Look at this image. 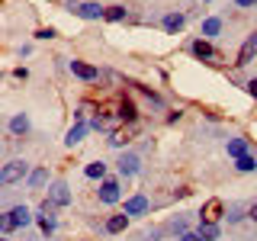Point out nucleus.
Wrapping results in <instances>:
<instances>
[{
    "instance_id": "obj_26",
    "label": "nucleus",
    "mask_w": 257,
    "mask_h": 241,
    "mask_svg": "<svg viewBox=\"0 0 257 241\" xmlns=\"http://www.w3.org/2000/svg\"><path fill=\"white\" fill-rule=\"evenodd\" d=\"M52 36H55V29H39L36 32V39H52Z\"/></svg>"
},
{
    "instance_id": "obj_3",
    "label": "nucleus",
    "mask_w": 257,
    "mask_h": 241,
    "mask_svg": "<svg viewBox=\"0 0 257 241\" xmlns=\"http://www.w3.org/2000/svg\"><path fill=\"white\" fill-rule=\"evenodd\" d=\"M222 215H225V203H222V199H209V203H203V212H199V219L215 225Z\"/></svg>"
},
{
    "instance_id": "obj_11",
    "label": "nucleus",
    "mask_w": 257,
    "mask_h": 241,
    "mask_svg": "<svg viewBox=\"0 0 257 241\" xmlns=\"http://www.w3.org/2000/svg\"><path fill=\"white\" fill-rule=\"evenodd\" d=\"M125 225H128V215L125 212L122 215H112V219H106V231H109V235H119Z\"/></svg>"
},
{
    "instance_id": "obj_21",
    "label": "nucleus",
    "mask_w": 257,
    "mask_h": 241,
    "mask_svg": "<svg viewBox=\"0 0 257 241\" xmlns=\"http://www.w3.org/2000/svg\"><path fill=\"white\" fill-rule=\"evenodd\" d=\"M106 20H109V23L125 20V7H109V10H106Z\"/></svg>"
},
{
    "instance_id": "obj_10",
    "label": "nucleus",
    "mask_w": 257,
    "mask_h": 241,
    "mask_svg": "<svg viewBox=\"0 0 257 241\" xmlns=\"http://www.w3.org/2000/svg\"><path fill=\"white\" fill-rule=\"evenodd\" d=\"M145 209H148V199H145V196H132L125 203V215H142Z\"/></svg>"
},
{
    "instance_id": "obj_16",
    "label": "nucleus",
    "mask_w": 257,
    "mask_h": 241,
    "mask_svg": "<svg viewBox=\"0 0 257 241\" xmlns=\"http://www.w3.org/2000/svg\"><path fill=\"white\" fill-rule=\"evenodd\" d=\"M199 235H203L206 241H215V238H219V225H212V222H203V225H199Z\"/></svg>"
},
{
    "instance_id": "obj_13",
    "label": "nucleus",
    "mask_w": 257,
    "mask_h": 241,
    "mask_svg": "<svg viewBox=\"0 0 257 241\" xmlns=\"http://www.w3.org/2000/svg\"><path fill=\"white\" fill-rule=\"evenodd\" d=\"M119 116H122L125 123H135V116H139L135 103H132V100H122V103H119Z\"/></svg>"
},
{
    "instance_id": "obj_27",
    "label": "nucleus",
    "mask_w": 257,
    "mask_h": 241,
    "mask_svg": "<svg viewBox=\"0 0 257 241\" xmlns=\"http://www.w3.org/2000/svg\"><path fill=\"white\" fill-rule=\"evenodd\" d=\"M247 93L257 96V77H254V80H247Z\"/></svg>"
},
{
    "instance_id": "obj_30",
    "label": "nucleus",
    "mask_w": 257,
    "mask_h": 241,
    "mask_svg": "<svg viewBox=\"0 0 257 241\" xmlns=\"http://www.w3.org/2000/svg\"><path fill=\"white\" fill-rule=\"evenodd\" d=\"M4 241H7V238H4Z\"/></svg>"
},
{
    "instance_id": "obj_9",
    "label": "nucleus",
    "mask_w": 257,
    "mask_h": 241,
    "mask_svg": "<svg viewBox=\"0 0 257 241\" xmlns=\"http://www.w3.org/2000/svg\"><path fill=\"white\" fill-rule=\"evenodd\" d=\"M193 55H196V58H219V55H215V48L206 42V39H196V42H193Z\"/></svg>"
},
{
    "instance_id": "obj_7",
    "label": "nucleus",
    "mask_w": 257,
    "mask_h": 241,
    "mask_svg": "<svg viewBox=\"0 0 257 241\" xmlns=\"http://www.w3.org/2000/svg\"><path fill=\"white\" fill-rule=\"evenodd\" d=\"M71 203V193H68V183H55L52 187V206H68Z\"/></svg>"
},
{
    "instance_id": "obj_8",
    "label": "nucleus",
    "mask_w": 257,
    "mask_h": 241,
    "mask_svg": "<svg viewBox=\"0 0 257 241\" xmlns=\"http://www.w3.org/2000/svg\"><path fill=\"white\" fill-rule=\"evenodd\" d=\"M119 199V183L116 180H106L100 187V203H116Z\"/></svg>"
},
{
    "instance_id": "obj_12",
    "label": "nucleus",
    "mask_w": 257,
    "mask_h": 241,
    "mask_svg": "<svg viewBox=\"0 0 257 241\" xmlns=\"http://www.w3.org/2000/svg\"><path fill=\"white\" fill-rule=\"evenodd\" d=\"M119 171H122L125 177L135 174V171H139V158H135V155H122V158H119Z\"/></svg>"
},
{
    "instance_id": "obj_17",
    "label": "nucleus",
    "mask_w": 257,
    "mask_h": 241,
    "mask_svg": "<svg viewBox=\"0 0 257 241\" xmlns=\"http://www.w3.org/2000/svg\"><path fill=\"white\" fill-rule=\"evenodd\" d=\"M45 180H48V171H45V167H39V171H32V177H29V187H32V190H39Z\"/></svg>"
},
{
    "instance_id": "obj_6",
    "label": "nucleus",
    "mask_w": 257,
    "mask_h": 241,
    "mask_svg": "<svg viewBox=\"0 0 257 241\" xmlns=\"http://www.w3.org/2000/svg\"><path fill=\"white\" fill-rule=\"evenodd\" d=\"M71 74L80 77V80H93L96 77V68H93V64H87V61H71Z\"/></svg>"
},
{
    "instance_id": "obj_18",
    "label": "nucleus",
    "mask_w": 257,
    "mask_h": 241,
    "mask_svg": "<svg viewBox=\"0 0 257 241\" xmlns=\"http://www.w3.org/2000/svg\"><path fill=\"white\" fill-rule=\"evenodd\" d=\"M10 129H13L16 135H26V132H29V119H26V116H13Z\"/></svg>"
},
{
    "instance_id": "obj_1",
    "label": "nucleus",
    "mask_w": 257,
    "mask_h": 241,
    "mask_svg": "<svg viewBox=\"0 0 257 241\" xmlns=\"http://www.w3.org/2000/svg\"><path fill=\"white\" fill-rule=\"evenodd\" d=\"M29 209L26 206H13L10 212H7V219H4V225H0V228L4 231H13V228H20V225H29Z\"/></svg>"
},
{
    "instance_id": "obj_20",
    "label": "nucleus",
    "mask_w": 257,
    "mask_h": 241,
    "mask_svg": "<svg viewBox=\"0 0 257 241\" xmlns=\"http://www.w3.org/2000/svg\"><path fill=\"white\" fill-rule=\"evenodd\" d=\"M219 29H222V20H215V16H212V20H206V23H203V36H215Z\"/></svg>"
},
{
    "instance_id": "obj_5",
    "label": "nucleus",
    "mask_w": 257,
    "mask_h": 241,
    "mask_svg": "<svg viewBox=\"0 0 257 241\" xmlns=\"http://www.w3.org/2000/svg\"><path fill=\"white\" fill-rule=\"evenodd\" d=\"M74 13L80 20H100V16H106V10L100 4H80V7H74Z\"/></svg>"
},
{
    "instance_id": "obj_29",
    "label": "nucleus",
    "mask_w": 257,
    "mask_h": 241,
    "mask_svg": "<svg viewBox=\"0 0 257 241\" xmlns=\"http://www.w3.org/2000/svg\"><path fill=\"white\" fill-rule=\"evenodd\" d=\"M251 219H254V222H257V203H254V209H251Z\"/></svg>"
},
{
    "instance_id": "obj_22",
    "label": "nucleus",
    "mask_w": 257,
    "mask_h": 241,
    "mask_svg": "<svg viewBox=\"0 0 257 241\" xmlns=\"http://www.w3.org/2000/svg\"><path fill=\"white\" fill-rule=\"evenodd\" d=\"M42 212H45V209H42ZM39 225H42V231H45V235H52V231H55V219H52V215H39Z\"/></svg>"
},
{
    "instance_id": "obj_15",
    "label": "nucleus",
    "mask_w": 257,
    "mask_h": 241,
    "mask_svg": "<svg viewBox=\"0 0 257 241\" xmlns=\"http://www.w3.org/2000/svg\"><path fill=\"white\" fill-rule=\"evenodd\" d=\"M228 155H231V158H244V155H247V142H244V139H231V142H228Z\"/></svg>"
},
{
    "instance_id": "obj_4",
    "label": "nucleus",
    "mask_w": 257,
    "mask_h": 241,
    "mask_svg": "<svg viewBox=\"0 0 257 241\" xmlns=\"http://www.w3.org/2000/svg\"><path fill=\"white\" fill-rule=\"evenodd\" d=\"M254 55H257V32H254V36H247V39H244V45H241V52H238L235 64H238V68H244V64L251 61Z\"/></svg>"
},
{
    "instance_id": "obj_25",
    "label": "nucleus",
    "mask_w": 257,
    "mask_h": 241,
    "mask_svg": "<svg viewBox=\"0 0 257 241\" xmlns=\"http://www.w3.org/2000/svg\"><path fill=\"white\" fill-rule=\"evenodd\" d=\"M180 241H206L203 235H199V231H196V235H193V231H183V238Z\"/></svg>"
},
{
    "instance_id": "obj_19",
    "label": "nucleus",
    "mask_w": 257,
    "mask_h": 241,
    "mask_svg": "<svg viewBox=\"0 0 257 241\" xmlns=\"http://www.w3.org/2000/svg\"><path fill=\"white\" fill-rule=\"evenodd\" d=\"M238 171H257V158L254 155H244V158H238Z\"/></svg>"
},
{
    "instance_id": "obj_24",
    "label": "nucleus",
    "mask_w": 257,
    "mask_h": 241,
    "mask_svg": "<svg viewBox=\"0 0 257 241\" xmlns=\"http://www.w3.org/2000/svg\"><path fill=\"white\" fill-rule=\"evenodd\" d=\"M80 135H84V126H74V129L68 132V139H64V142H68V145H77V142H80Z\"/></svg>"
},
{
    "instance_id": "obj_2",
    "label": "nucleus",
    "mask_w": 257,
    "mask_h": 241,
    "mask_svg": "<svg viewBox=\"0 0 257 241\" xmlns=\"http://www.w3.org/2000/svg\"><path fill=\"white\" fill-rule=\"evenodd\" d=\"M26 161H10V164L4 167V171H0V180L7 183V187H10V183H16V180H23V177H26Z\"/></svg>"
},
{
    "instance_id": "obj_14",
    "label": "nucleus",
    "mask_w": 257,
    "mask_h": 241,
    "mask_svg": "<svg viewBox=\"0 0 257 241\" xmlns=\"http://www.w3.org/2000/svg\"><path fill=\"white\" fill-rule=\"evenodd\" d=\"M164 29H167V32H180V29H183V16H180V13H167V16H164Z\"/></svg>"
},
{
    "instance_id": "obj_23",
    "label": "nucleus",
    "mask_w": 257,
    "mask_h": 241,
    "mask_svg": "<svg viewBox=\"0 0 257 241\" xmlns=\"http://www.w3.org/2000/svg\"><path fill=\"white\" fill-rule=\"evenodd\" d=\"M103 174H106V164H87V177L96 180V177H103Z\"/></svg>"
},
{
    "instance_id": "obj_28",
    "label": "nucleus",
    "mask_w": 257,
    "mask_h": 241,
    "mask_svg": "<svg viewBox=\"0 0 257 241\" xmlns=\"http://www.w3.org/2000/svg\"><path fill=\"white\" fill-rule=\"evenodd\" d=\"M235 4H238V7H254L257 0H235Z\"/></svg>"
}]
</instances>
